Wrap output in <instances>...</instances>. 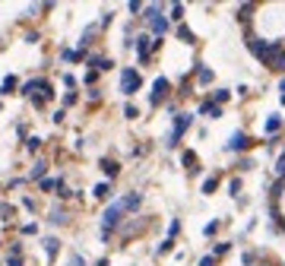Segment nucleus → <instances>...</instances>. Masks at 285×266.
<instances>
[{"label": "nucleus", "mask_w": 285, "mask_h": 266, "mask_svg": "<svg viewBox=\"0 0 285 266\" xmlns=\"http://www.w3.org/2000/svg\"><path fill=\"white\" fill-rule=\"evenodd\" d=\"M124 212H127V209H124V203H120V200H117V203H111L108 209H105V216H101V238H105V241H108L111 235H114V228L120 225Z\"/></svg>", "instance_id": "nucleus-1"}, {"label": "nucleus", "mask_w": 285, "mask_h": 266, "mask_svg": "<svg viewBox=\"0 0 285 266\" xmlns=\"http://www.w3.org/2000/svg\"><path fill=\"white\" fill-rule=\"evenodd\" d=\"M146 22H149V29H152L155 38H162L168 32V25H171L168 16H162V6H146Z\"/></svg>", "instance_id": "nucleus-2"}, {"label": "nucleus", "mask_w": 285, "mask_h": 266, "mask_svg": "<svg viewBox=\"0 0 285 266\" xmlns=\"http://www.w3.org/2000/svg\"><path fill=\"white\" fill-rule=\"evenodd\" d=\"M190 124H193V114H175V127H171V133H168V143L165 146H171V149H175V146L184 140V133L190 130Z\"/></svg>", "instance_id": "nucleus-3"}, {"label": "nucleus", "mask_w": 285, "mask_h": 266, "mask_svg": "<svg viewBox=\"0 0 285 266\" xmlns=\"http://www.w3.org/2000/svg\"><path fill=\"white\" fill-rule=\"evenodd\" d=\"M140 86H143V76L136 73L133 67H124V73H120V92L130 98L133 92H140Z\"/></svg>", "instance_id": "nucleus-4"}, {"label": "nucleus", "mask_w": 285, "mask_h": 266, "mask_svg": "<svg viewBox=\"0 0 285 266\" xmlns=\"http://www.w3.org/2000/svg\"><path fill=\"white\" fill-rule=\"evenodd\" d=\"M168 92H171V83L165 80V76H159V80L152 83V95H149V105H152V108L165 105V101H168Z\"/></svg>", "instance_id": "nucleus-5"}, {"label": "nucleus", "mask_w": 285, "mask_h": 266, "mask_svg": "<svg viewBox=\"0 0 285 266\" xmlns=\"http://www.w3.org/2000/svg\"><path fill=\"white\" fill-rule=\"evenodd\" d=\"M250 146H254V140H250L244 130H238V133H231V140L225 143V149H228V152H247Z\"/></svg>", "instance_id": "nucleus-6"}, {"label": "nucleus", "mask_w": 285, "mask_h": 266, "mask_svg": "<svg viewBox=\"0 0 285 266\" xmlns=\"http://www.w3.org/2000/svg\"><path fill=\"white\" fill-rule=\"evenodd\" d=\"M244 41H247V51H250V54L263 61V57H266V48H270V41H263L260 35H254L250 29H247V38H244Z\"/></svg>", "instance_id": "nucleus-7"}, {"label": "nucleus", "mask_w": 285, "mask_h": 266, "mask_svg": "<svg viewBox=\"0 0 285 266\" xmlns=\"http://www.w3.org/2000/svg\"><path fill=\"white\" fill-rule=\"evenodd\" d=\"M152 41H155V38H149V35H136V38H133V48H136L140 64H146V61L152 57Z\"/></svg>", "instance_id": "nucleus-8"}, {"label": "nucleus", "mask_w": 285, "mask_h": 266, "mask_svg": "<svg viewBox=\"0 0 285 266\" xmlns=\"http://www.w3.org/2000/svg\"><path fill=\"white\" fill-rule=\"evenodd\" d=\"M193 76H196V83H200V86H209V83L215 80V73H212L206 64H196V67H193Z\"/></svg>", "instance_id": "nucleus-9"}, {"label": "nucleus", "mask_w": 285, "mask_h": 266, "mask_svg": "<svg viewBox=\"0 0 285 266\" xmlns=\"http://www.w3.org/2000/svg\"><path fill=\"white\" fill-rule=\"evenodd\" d=\"M200 114H206V117H212V121H215V117H222V108L215 105L212 98H203L200 101Z\"/></svg>", "instance_id": "nucleus-10"}, {"label": "nucleus", "mask_w": 285, "mask_h": 266, "mask_svg": "<svg viewBox=\"0 0 285 266\" xmlns=\"http://www.w3.org/2000/svg\"><path fill=\"white\" fill-rule=\"evenodd\" d=\"M181 162L187 165V171H190V175H200V162H196V152L184 149V156H181Z\"/></svg>", "instance_id": "nucleus-11"}, {"label": "nucleus", "mask_w": 285, "mask_h": 266, "mask_svg": "<svg viewBox=\"0 0 285 266\" xmlns=\"http://www.w3.org/2000/svg\"><path fill=\"white\" fill-rule=\"evenodd\" d=\"M89 67H95V70H101V73H108L111 67H114V61H111V57H98V54H92V57H89Z\"/></svg>", "instance_id": "nucleus-12"}, {"label": "nucleus", "mask_w": 285, "mask_h": 266, "mask_svg": "<svg viewBox=\"0 0 285 266\" xmlns=\"http://www.w3.org/2000/svg\"><path fill=\"white\" fill-rule=\"evenodd\" d=\"M279 130H282V114H270L266 117V133H270V140L279 136Z\"/></svg>", "instance_id": "nucleus-13"}, {"label": "nucleus", "mask_w": 285, "mask_h": 266, "mask_svg": "<svg viewBox=\"0 0 285 266\" xmlns=\"http://www.w3.org/2000/svg\"><path fill=\"white\" fill-rule=\"evenodd\" d=\"M254 13H257V3H241L238 6V22H250V19H254Z\"/></svg>", "instance_id": "nucleus-14"}, {"label": "nucleus", "mask_w": 285, "mask_h": 266, "mask_svg": "<svg viewBox=\"0 0 285 266\" xmlns=\"http://www.w3.org/2000/svg\"><path fill=\"white\" fill-rule=\"evenodd\" d=\"M120 203H124V209H127V212H130V209H140V203H143V193H127Z\"/></svg>", "instance_id": "nucleus-15"}, {"label": "nucleus", "mask_w": 285, "mask_h": 266, "mask_svg": "<svg viewBox=\"0 0 285 266\" xmlns=\"http://www.w3.org/2000/svg\"><path fill=\"white\" fill-rule=\"evenodd\" d=\"M98 165H101V171H105V175H108V177H117V171H120V165H117V162H114V159H101V162H98Z\"/></svg>", "instance_id": "nucleus-16"}, {"label": "nucleus", "mask_w": 285, "mask_h": 266, "mask_svg": "<svg viewBox=\"0 0 285 266\" xmlns=\"http://www.w3.org/2000/svg\"><path fill=\"white\" fill-rule=\"evenodd\" d=\"M178 38H181V41H184V45H196V35H193V32H190V29H187V25H184V22H181V25H178Z\"/></svg>", "instance_id": "nucleus-17"}, {"label": "nucleus", "mask_w": 285, "mask_h": 266, "mask_svg": "<svg viewBox=\"0 0 285 266\" xmlns=\"http://www.w3.org/2000/svg\"><path fill=\"white\" fill-rule=\"evenodd\" d=\"M45 162H35V165H32V171H29V177H32V181H45Z\"/></svg>", "instance_id": "nucleus-18"}, {"label": "nucleus", "mask_w": 285, "mask_h": 266, "mask_svg": "<svg viewBox=\"0 0 285 266\" xmlns=\"http://www.w3.org/2000/svg\"><path fill=\"white\" fill-rule=\"evenodd\" d=\"M209 98H212V101H215V105H219V108H222V105H225V101L231 98V92H228V89H215V92H212V95H209Z\"/></svg>", "instance_id": "nucleus-19"}, {"label": "nucleus", "mask_w": 285, "mask_h": 266, "mask_svg": "<svg viewBox=\"0 0 285 266\" xmlns=\"http://www.w3.org/2000/svg\"><path fill=\"white\" fill-rule=\"evenodd\" d=\"M215 187H219V175H209V177L203 181V193H206V196L215 193Z\"/></svg>", "instance_id": "nucleus-20"}, {"label": "nucleus", "mask_w": 285, "mask_h": 266, "mask_svg": "<svg viewBox=\"0 0 285 266\" xmlns=\"http://www.w3.org/2000/svg\"><path fill=\"white\" fill-rule=\"evenodd\" d=\"M41 244H45V251H48V257H51V260H54V257H57V251H60L57 238H45V241H41Z\"/></svg>", "instance_id": "nucleus-21"}, {"label": "nucleus", "mask_w": 285, "mask_h": 266, "mask_svg": "<svg viewBox=\"0 0 285 266\" xmlns=\"http://www.w3.org/2000/svg\"><path fill=\"white\" fill-rule=\"evenodd\" d=\"M231 251V241H215L212 244V257H225Z\"/></svg>", "instance_id": "nucleus-22"}, {"label": "nucleus", "mask_w": 285, "mask_h": 266, "mask_svg": "<svg viewBox=\"0 0 285 266\" xmlns=\"http://www.w3.org/2000/svg\"><path fill=\"white\" fill-rule=\"evenodd\" d=\"M92 196H95V200H108V196H111V184H98L92 190Z\"/></svg>", "instance_id": "nucleus-23"}, {"label": "nucleus", "mask_w": 285, "mask_h": 266, "mask_svg": "<svg viewBox=\"0 0 285 266\" xmlns=\"http://www.w3.org/2000/svg\"><path fill=\"white\" fill-rule=\"evenodd\" d=\"M168 19L181 25V19H184V3H175V6H171V16H168Z\"/></svg>", "instance_id": "nucleus-24"}, {"label": "nucleus", "mask_w": 285, "mask_h": 266, "mask_svg": "<svg viewBox=\"0 0 285 266\" xmlns=\"http://www.w3.org/2000/svg\"><path fill=\"white\" fill-rule=\"evenodd\" d=\"M124 117H127V121H136V117H140V108H136L133 101H127V105H124Z\"/></svg>", "instance_id": "nucleus-25"}, {"label": "nucleus", "mask_w": 285, "mask_h": 266, "mask_svg": "<svg viewBox=\"0 0 285 266\" xmlns=\"http://www.w3.org/2000/svg\"><path fill=\"white\" fill-rule=\"evenodd\" d=\"M13 89H16V76H6V80L0 83V92H3V95H10Z\"/></svg>", "instance_id": "nucleus-26"}, {"label": "nucleus", "mask_w": 285, "mask_h": 266, "mask_svg": "<svg viewBox=\"0 0 285 266\" xmlns=\"http://www.w3.org/2000/svg\"><path fill=\"white\" fill-rule=\"evenodd\" d=\"M219 228H222V219H212L209 225L203 228V235H206V238H212V235H215V231H219Z\"/></svg>", "instance_id": "nucleus-27"}, {"label": "nucleus", "mask_w": 285, "mask_h": 266, "mask_svg": "<svg viewBox=\"0 0 285 266\" xmlns=\"http://www.w3.org/2000/svg\"><path fill=\"white\" fill-rule=\"evenodd\" d=\"M64 61L67 64H80L83 61V51H64Z\"/></svg>", "instance_id": "nucleus-28"}, {"label": "nucleus", "mask_w": 285, "mask_h": 266, "mask_svg": "<svg viewBox=\"0 0 285 266\" xmlns=\"http://www.w3.org/2000/svg\"><path fill=\"white\" fill-rule=\"evenodd\" d=\"M241 260H244V266H257L260 254H257V251H244V257H241Z\"/></svg>", "instance_id": "nucleus-29"}, {"label": "nucleus", "mask_w": 285, "mask_h": 266, "mask_svg": "<svg viewBox=\"0 0 285 266\" xmlns=\"http://www.w3.org/2000/svg\"><path fill=\"white\" fill-rule=\"evenodd\" d=\"M171 251H175V238H165V241L159 244V251H155V254H171Z\"/></svg>", "instance_id": "nucleus-30"}, {"label": "nucleus", "mask_w": 285, "mask_h": 266, "mask_svg": "<svg viewBox=\"0 0 285 266\" xmlns=\"http://www.w3.org/2000/svg\"><path fill=\"white\" fill-rule=\"evenodd\" d=\"M0 219H3V222L13 219V206H10V203H0Z\"/></svg>", "instance_id": "nucleus-31"}, {"label": "nucleus", "mask_w": 285, "mask_h": 266, "mask_svg": "<svg viewBox=\"0 0 285 266\" xmlns=\"http://www.w3.org/2000/svg\"><path fill=\"white\" fill-rule=\"evenodd\" d=\"M25 149H29V152H38V149H41V140H38V136H29V140H25Z\"/></svg>", "instance_id": "nucleus-32"}, {"label": "nucleus", "mask_w": 285, "mask_h": 266, "mask_svg": "<svg viewBox=\"0 0 285 266\" xmlns=\"http://www.w3.org/2000/svg\"><path fill=\"white\" fill-rule=\"evenodd\" d=\"M51 222H54V225H64V222H67V212H64V209H54V212H51Z\"/></svg>", "instance_id": "nucleus-33"}, {"label": "nucleus", "mask_w": 285, "mask_h": 266, "mask_svg": "<svg viewBox=\"0 0 285 266\" xmlns=\"http://www.w3.org/2000/svg\"><path fill=\"white\" fill-rule=\"evenodd\" d=\"M228 193H231V196L241 193V177H231V181H228Z\"/></svg>", "instance_id": "nucleus-34"}, {"label": "nucleus", "mask_w": 285, "mask_h": 266, "mask_svg": "<svg viewBox=\"0 0 285 266\" xmlns=\"http://www.w3.org/2000/svg\"><path fill=\"white\" fill-rule=\"evenodd\" d=\"M181 235V219H171V225H168V238H178Z\"/></svg>", "instance_id": "nucleus-35"}, {"label": "nucleus", "mask_w": 285, "mask_h": 266, "mask_svg": "<svg viewBox=\"0 0 285 266\" xmlns=\"http://www.w3.org/2000/svg\"><path fill=\"white\" fill-rule=\"evenodd\" d=\"M92 38H95V25H89V29H86V35H83L80 45H83V48H86V45H92Z\"/></svg>", "instance_id": "nucleus-36"}, {"label": "nucleus", "mask_w": 285, "mask_h": 266, "mask_svg": "<svg viewBox=\"0 0 285 266\" xmlns=\"http://www.w3.org/2000/svg\"><path fill=\"white\" fill-rule=\"evenodd\" d=\"M57 187H60V177H57V181H51V177L41 181V190H57Z\"/></svg>", "instance_id": "nucleus-37"}, {"label": "nucleus", "mask_w": 285, "mask_h": 266, "mask_svg": "<svg viewBox=\"0 0 285 266\" xmlns=\"http://www.w3.org/2000/svg\"><path fill=\"white\" fill-rule=\"evenodd\" d=\"M276 175H279V177H285V152H282L279 159H276Z\"/></svg>", "instance_id": "nucleus-38"}, {"label": "nucleus", "mask_w": 285, "mask_h": 266, "mask_svg": "<svg viewBox=\"0 0 285 266\" xmlns=\"http://www.w3.org/2000/svg\"><path fill=\"white\" fill-rule=\"evenodd\" d=\"M76 101H80V95H76V92H67V95H64V105H67V108L76 105Z\"/></svg>", "instance_id": "nucleus-39"}, {"label": "nucleus", "mask_w": 285, "mask_h": 266, "mask_svg": "<svg viewBox=\"0 0 285 266\" xmlns=\"http://www.w3.org/2000/svg\"><path fill=\"white\" fill-rule=\"evenodd\" d=\"M250 168H254V162H250V159H238V171H250Z\"/></svg>", "instance_id": "nucleus-40"}, {"label": "nucleus", "mask_w": 285, "mask_h": 266, "mask_svg": "<svg viewBox=\"0 0 285 266\" xmlns=\"http://www.w3.org/2000/svg\"><path fill=\"white\" fill-rule=\"evenodd\" d=\"M215 263H219V257H212V254H209V257H203V260H200V266H215Z\"/></svg>", "instance_id": "nucleus-41"}, {"label": "nucleus", "mask_w": 285, "mask_h": 266, "mask_svg": "<svg viewBox=\"0 0 285 266\" xmlns=\"http://www.w3.org/2000/svg\"><path fill=\"white\" fill-rule=\"evenodd\" d=\"M111 19H114V13H111V10H108L105 16H101V29H108V25H111Z\"/></svg>", "instance_id": "nucleus-42"}, {"label": "nucleus", "mask_w": 285, "mask_h": 266, "mask_svg": "<svg viewBox=\"0 0 285 266\" xmlns=\"http://www.w3.org/2000/svg\"><path fill=\"white\" fill-rule=\"evenodd\" d=\"M89 98H92V101L101 98V89H98V86H92V89H89Z\"/></svg>", "instance_id": "nucleus-43"}, {"label": "nucleus", "mask_w": 285, "mask_h": 266, "mask_svg": "<svg viewBox=\"0 0 285 266\" xmlns=\"http://www.w3.org/2000/svg\"><path fill=\"white\" fill-rule=\"evenodd\" d=\"M35 231H38L35 222H32V225H22V235H35Z\"/></svg>", "instance_id": "nucleus-44"}, {"label": "nucleus", "mask_w": 285, "mask_h": 266, "mask_svg": "<svg viewBox=\"0 0 285 266\" xmlns=\"http://www.w3.org/2000/svg\"><path fill=\"white\" fill-rule=\"evenodd\" d=\"M64 117H67V111H64V108H57V111H54V124H60Z\"/></svg>", "instance_id": "nucleus-45"}, {"label": "nucleus", "mask_w": 285, "mask_h": 266, "mask_svg": "<svg viewBox=\"0 0 285 266\" xmlns=\"http://www.w3.org/2000/svg\"><path fill=\"white\" fill-rule=\"evenodd\" d=\"M6 266H22V257H6Z\"/></svg>", "instance_id": "nucleus-46"}, {"label": "nucleus", "mask_w": 285, "mask_h": 266, "mask_svg": "<svg viewBox=\"0 0 285 266\" xmlns=\"http://www.w3.org/2000/svg\"><path fill=\"white\" fill-rule=\"evenodd\" d=\"M45 101H48L45 95H35V98H32V105H35V108H45Z\"/></svg>", "instance_id": "nucleus-47"}, {"label": "nucleus", "mask_w": 285, "mask_h": 266, "mask_svg": "<svg viewBox=\"0 0 285 266\" xmlns=\"http://www.w3.org/2000/svg\"><path fill=\"white\" fill-rule=\"evenodd\" d=\"M279 92H282V95H285V76H282V80H279Z\"/></svg>", "instance_id": "nucleus-48"}, {"label": "nucleus", "mask_w": 285, "mask_h": 266, "mask_svg": "<svg viewBox=\"0 0 285 266\" xmlns=\"http://www.w3.org/2000/svg\"><path fill=\"white\" fill-rule=\"evenodd\" d=\"M257 266H273V263H257Z\"/></svg>", "instance_id": "nucleus-49"}, {"label": "nucleus", "mask_w": 285, "mask_h": 266, "mask_svg": "<svg viewBox=\"0 0 285 266\" xmlns=\"http://www.w3.org/2000/svg\"><path fill=\"white\" fill-rule=\"evenodd\" d=\"M282 105H285V95H282Z\"/></svg>", "instance_id": "nucleus-50"}]
</instances>
